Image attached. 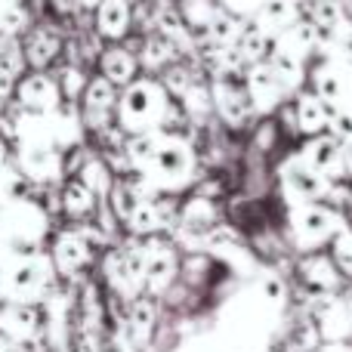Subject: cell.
Segmentation results:
<instances>
[{
  "mask_svg": "<svg viewBox=\"0 0 352 352\" xmlns=\"http://www.w3.org/2000/svg\"><path fill=\"white\" fill-rule=\"evenodd\" d=\"M312 93L331 111L352 102V65L343 59H324L312 68Z\"/></svg>",
  "mask_w": 352,
  "mask_h": 352,
  "instance_id": "9c48e42d",
  "label": "cell"
},
{
  "mask_svg": "<svg viewBox=\"0 0 352 352\" xmlns=\"http://www.w3.org/2000/svg\"><path fill=\"white\" fill-rule=\"evenodd\" d=\"M16 99L19 109L28 111V115H53V111L62 109L59 80L43 72H34L16 84Z\"/></svg>",
  "mask_w": 352,
  "mask_h": 352,
  "instance_id": "8fae6325",
  "label": "cell"
},
{
  "mask_svg": "<svg viewBox=\"0 0 352 352\" xmlns=\"http://www.w3.org/2000/svg\"><path fill=\"white\" fill-rule=\"evenodd\" d=\"M331 256H334L337 269L352 278V226H346V229L331 241Z\"/></svg>",
  "mask_w": 352,
  "mask_h": 352,
  "instance_id": "1f68e13d",
  "label": "cell"
},
{
  "mask_svg": "<svg viewBox=\"0 0 352 352\" xmlns=\"http://www.w3.org/2000/svg\"><path fill=\"white\" fill-rule=\"evenodd\" d=\"M16 72H10V68H0V115H3L6 102H10L12 96H16Z\"/></svg>",
  "mask_w": 352,
  "mask_h": 352,
  "instance_id": "d590c367",
  "label": "cell"
},
{
  "mask_svg": "<svg viewBox=\"0 0 352 352\" xmlns=\"http://www.w3.org/2000/svg\"><path fill=\"white\" fill-rule=\"evenodd\" d=\"M74 3H78V6H84V10H96V6L102 3V0H74Z\"/></svg>",
  "mask_w": 352,
  "mask_h": 352,
  "instance_id": "60d3db41",
  "label": "cell"
},
{
  "mask_svg": "<svg viewBox=\"0 0 352 352\" xmlns=\"http://www.w3.org/2000/svg\"><path fill=\"white\" fill-rule=\"evenodd\" d=\"M53 269L59 275H65V278H72V275H78L80 269H87L90 266V260H93V244H90V238L84 235V232H62L59 238H56V244H53Z\"/></svg>",
  "mask_w": 352,
  "mask_h": 352,
  "instance_id": "e0dca14e",
  "label": "cell"
},
{
  "mask_svg": "<svg viewBox=\"0 0 352 352\" xmlns=\"http://www.w3.org/2000/svg\"><path fill=\"white\" fill-rule=\"evenodd\" d=\"M297 275H300L303 287L312 294V297H331V294H337L340 285H343V272L337 269L334 256L322 254V250L306 254L297 266Z\"/></svg>",
  "mask_w": 352,
  "mask_h": 352,
  "instance_id": "5bb4252c",
  "label": "cell"
},
{
  "mask_svg": "<svg viewBox=\"0 0 352 352\" xmlns=\"http://www.w3.org/2000/svg\"><path fill=\"white\" fill-rule=\"evenodd\" d=\"M179 16H182V22H186V28L195 34V41H198L201 34L207 31V25L217 19V12L223 10L219 6V0H179Z\"/></svg>",
  "mask_w": 352,
  "mask_h": 352,
  "instance_id": "484cf974",
  "label": "cell"
},
{
  "mask_svg": "<svg viewBox=\"0 0 352 352\" xmlns=\"http://www.w3.org/2000/svg\"><path fill=\"white\" fill-rule=\"evenodd\" d=\"M78 179L84 182L96 198H109L111 186H115V173H111V167L105 164L102 158H87L84 167L78 170Z\"/></svg>",
  "mask_w": 352,
  "mask_h": 352,
  "instance_id": "f546056e",
  "label": "cell"
},
{
  "mask_svg": "<svg viewBox=\"0 0 352 352\" xmlns=\"http://www.w3.org/2000/svg\"><path fill=\"white\" fill-rule=\"evenodd\" d=\"M84 87H87V80H84V72L80 68H74V65H68V68H62V74H59V90H62V96H84Z\"/></svg>",
  "mask_w": 352,
  "mask_h": 352,
  "instance_id": "e575fe53",
  "label": "cell"
},
{
  "mask_svg": "<svg viewBox=\"0 0 352 352\" xmlns=\"http://www.w3.org/2000/svg\"><path fill=\"white\" fill-rule=\"evenodd\" d=\"M19 170L28 179L50 182L62 173V152L53 140H19Z\"/></svg>",
  "mask_w": 352,
  "mask_h": 352,
  "instance_id": "7c38bea8",
  "label": "cell"
},
{
  "mask_svg": "<svg viewBox=\"0 0 352 352\" xmlns=\"http://www.w3.org/2000/svg\"><path fill=\"white\" fill-rule=\"evenodd\" d=\"M176 56H179V50L173 47V41H167L161 31H155V34H148L146 43H142L140 62L148 68V72H164V68L173 65Z\"/></svg>",
  "mask_w": 352,
  "mask_h": 352,
  "instance_id": "4316f807",
  "label": "cell"
},
{
  "mask_svg": "<svg viewBox=\"0 0 352 352\" xmlns=\"http://www.w3.org/2000/svg\"><path fill=\"white\" fill-rule=\"evenodd\" d=\"M59 50H62L59 34H56V31L41 28V31H34V34L28 37V43H25V59H28L34 68H43V65H50V62L59 56Z\"/></svg>",
  "mask_w": 352,
  "mask_h": 352,
  "instance_id": "f1b7e54d",
  "label": "cell"
},
{
  "mask_svg": "<svg viewBox=\"0 0 352 352\" xmlns=\"http://www.w3.org/2000/svg\"><path fill=\"white\" fill-rule=\"evenodd\" d=\"M31 22V12L25 3H0V37H12L25 31Z\"/></svg>",
  "mask_w": 352,
  "mask_h": 352,
  "instance_id": "4dcf8cb0",
  "label": "cell"
},
{
  "mask_svg": "<svg viewBox=\"0 0 352 352\" xmlns=\"http://www.w3.org/2000/svg\"><path fill=\"white\" fill-rule=\"evenodd\" d=\"M105 278L121 294L124 300H136L146 291V278H142V241L121 244V248L105 254Z\"/></svg>",
  "mask_w": 352,
  "mask_h": 352,
  "instance_id": "8992f818",
  "label": "cell"
},
{
  "mask_svg": "<svg viewBox=\"0 0 352 352\" xmlns=\"http://www.w3.org/2000/svg\"><path fill=\"white\" fill-rule=\"evenodd\" d=\"M0 352H28V343L10 340V337H3V334H0Z\"/></svg>",
  "mask_w": 352,
  "mask_h": 352,
  "instance_id": "74e56055",
  "label": "cell"
},
{
  "mask_svg": "<svg viewBox=\"0 0 352 352\" xmlns=\"http://www.w3.org/2000/svg\"><path fill=\"white\" fill-rule=\"evenodd\" d=\"M0 334L19 343H31L41 334V312H37V306L0 300Z\"/></svg>",
  "mask_w": 352,
  "mask_h": 352,
  "instance_id": "ac0fdd59",
  "label": "cell"
},
{
  "mask_svg": "<svg viewBox=\"0 0 352 352\" xmlns=\"http://www.w3.org/2000/svg\"><path fill=\"white\" fill-rule=\"evenodd\" d=\"M173 102L167 87L158 78H136L127 84L118 96V124L124 133H152V130H164L167 115H170Z\"/></svg>",
  "mask_w": 352,
  "mask_h": 352,
  "instance_id": "6da1fadb",
  "label": "cell"
},
{
  "mask_svg": "<svg viewBox=\"0 0 352 352\" xmlns=\"http://www.w3.org/2000/svg\"><path fill=\"white\" fill-rule=\"evenodd\" d=\"M84 124L90 130H109L111 118L118 111V87L109 84V80L99 74V78H90L84 87Z\"/></svg>",
  "mask_w": 352,
  "mask_h": 352,
  "instance_id": "9a60e30c",
  "label": "cell"
},
{
  "mask_svg": "<svg viewBox=\"0 0 352 352\" xmlns=\"http://www.w3.org/2000/svg\"><path fill=\"white\" fill-rule=\"evenodd\" d=\"M155 324H158V306H155V297L140 294L136 300H130L127 334L133 337V343H146L148 337H152Z\"/></svg>",
  "mask_w": 352,
  "mask_h": 352,
  "instance_id": "d4e9b609",
  "label": "cell"
},
{
  "mask_svg": "<svg viewBox=\"0 0 352 352\" xmlns=\"http://www.w3.org/2000/svg\"><path fill=\"white\" fill-rule=\"evenodd\" d=\"M244 87H248V96H250V102H254L256 115H269V111H275L287 96H291L269 62L248 65V72H244Z\"/></svg>",
  "mask_w": 352,
  "mask_h": 352,
  "instance_id": "4fadbf2b",
  "label": "cell"
},
{
  "mask_svg": "<svg viewBox=\"0 0 352 352\" xmlns=\"http://www.w3.org/2000/svg\"><path fill=\"white\" fill-rule=\"evenodd\" d=\"M53 260L41 250L31 254H0V300L37 303L53 287Z\"/></svg>",
  "mask_w": 352,
  "mask_h": 352,
  "instance_id": "3957f363",
  "label": "cell"
},
{
  "mask_svg": "<svg viewBox=\"0 0 352 352\" xmlns=\"http://www.w3.org/2000/svg\"><path fill=\"white\" fill-rule=\"evenodd\" d=\"M316 352H352V343H322Z\"/></svg>",
  "mask_w": 352,
  "mask_h": 352,
  "instance_id": "f35d334b",
  "label": "cell"
},
{
  "mask_svg": "<svg viewBox=\"0 0 352 352\" xmlns=\"http://www.w3.org/2000/svg\"><path fill=\"white\" fill-rule=\"evenodd\" d=\"M47 210L37 201L16 198L0 204V254H31L41 250L47 235Z\"/></svg>",
  "mask_w": 352,
  "mask_h": 352,
  "instance_id": "277c9868",
  "label": "cell"
},
{
  "mask_svg": "<svg viewBox=\"0 0 352 352\" xmlns=\"http://www.w3.org/2000/svg\"><path fill=\"white\" fill-rule=\"evenodd\" d=\"M210 96H213V111L219 121L232 130H241L250 118L256 115L254 102L244 87V74H226V78H210Z\"/></svg>",
  "mask_w": 352,
  "mask_h": 352,
  "instance_id": "52a82bcc",
  "label": "cell"
},
{
  "mask_svg": "<svg viewBox=\"0 0 352 352\" xmlns=\"http://www.w3.org/2000/svg\"><path fill=\"white\" fill-rule=\"evenodd\" d=\"M297 19H300L297 0H263V3L256 6V12L250 16V22H254L256 28L269 31V34H281V31H287Z\"/></svg>",
  "mask_w": 352,
  "mask_h": 352,
  "instance_id": "44dd1931",
  "label": "cell"
},
{
  "mask_svg": "<svg viewBox=\"0 0 352 352\" xmlns=\"http://www.w3.org/2000/svg\"><path fill=\"white\" fill-rule=\"evenodd\" d=\"M133 25V6L130 0H102L96 6V31L109 41H121Z\"/></svg>",
  "mask_w": 352,
  "mask_h": 352,
  "instance_id": "7402d4cb",
  "label": "cell"
},
{
  "mask_svg": "<svg viewBox=\"0 0 352 352\" xmlns=\"http://www.w3.org/2000/svg\"><path fill=\"white\" fill-rule=\"evenodd\" d=\"M281 188H285V195L291 198V207L294 204H312V201L328 198L331 179H324L322 173L309 170V167L300 161V155H294V158H287L285 167H281Z\"/></svg>",
  "mask_w": 352,
  "mask_h": 352,
  "instance_id": "30bf717a",
  "label": "cell"
},
{
  "mask_svg": "<svg viewBox=\"0 0 352 352\" xmlns=\"http://www.w3.org/2000/svg\"><path fill=\"white\" fill-rule=\"evenodd\" d=\"M235 50H238V56L244 59V65H260V62L272 59V53H275V34L256 28V25L248 19V25H244V31H241V37H238Z\"/></svg>",
  "mask_w": 352,
  "mask_h": 352,
  "instance_id": "603a6c76",
  "label": "cell"
},
{
  "mask_svg": "<svg viewBox=\"0 0 352 352\" xmlns=\"http://www.w3.org/2000/svg\"><path fill=\"white\" fill-rule=\"evenodd\" d=\"M96 352H99V349H96Z\"/></svg>",
  "mask_w": 352,
  "mask_h": 352,
  "instance_id": "7bdbcfd3",
  "label": "cell"
},
{
  "mask_svg": "<svg viewBox=\"0 0 352 352\" xmlns=\"http://www.w3.org/2000/svg\"><path fill=\"white\" fill-rule=\"evenodd\" d=\"M260 3H263V0H219V6H223V10L235 12V16H241V19H250V16H254Z\"/></svg>",
  "mask_w": 352,
  "mask_h": 352,
  "instance_id": "8d00e7d4",
  "label": "cell"
},
{
  "mask_svg": "<svg viewBox=\"0 0 352 352\" xmlns=\"http://www.w3.org/2000/svg\"><path fill=\"white\" fill-rule=\"evenodd\" d=\"M291 121L300 133L309 140V136H322L328 133V124H331V109L316 96V93H297L294 99V109H291Z\"/></svg>",
  "mask_w": 352,
  "mask_h": 352,
  "instance_id": "d6986e66",
  "label": "cell"
},
{
  "mask_svg": "<svg viewBox=\"0 0 352 352\" xmlns=\"http://www.w3.org/2000/svg\"><path fill=\"white\" fill-rule=\"evenodd\" d=\"M343 142L334 140L331 133H322V136H309L306 140V146L300 148V161H303L309 170L322 173L324 179H340L343 176Z\"/></svg>",
  "mask_w": 352,
  "mask_h": 352,
  "instance_id": "2e32d148",
  "label": "cell"
},
{
  "mask_svg": "<svg viewBox=\"0 0 352 352\" xmlns=\"http://www.w3.org/2000/svg\"><path fill=\"white\" fill-rule=\"evenodd\" d=\"M195 170H198V155H195L192 142L170 130H158L152 155L140 167V173L146 176L155 192H179L195 179Z\"/></svg>",
  "mask_w": 352,
  "mask_h": 352,
  "instance_id": "7a4b0ae2",
  "label": "cell"
},
{
  "mask_svg": "<svg viewBox=\"0 0 352 352\" xmlns=\"http://www.w3.org/2000/svg\"><path fill=\"white\" fill-rule=\"evenodd\" d=\"M346 229L337 207H324L318 201L312 204H294L291 207V241L300 254H312L331 244Z\"/></svg>",
  "mask_w": 352,
  "mask_h": 352,
  "instance_id": "5b68a950",
  "label": "cell"
},
{
  "mask_svg": "<svg viewBox=\"0 0 352 352\" xmlns=\"http://www.w3.org/2000/svg\"><path fill=\"white\" fill-rule=\"evenodd\" d=\"M99 74L115 87H127V84H133L136 74H140V59H136V53L127 47H109L99 56Z\"/></svg>",
  "mask_w": 352,
  "mask_h": 352,
  "instance_id": "ffe728a7",
  "label": "cell"
},
{
  "mask_svg": "<svg viewBox=\"0 0 352 352\" xmlns=\"http://www.w3.org/2000/svg\"><path fill=\"white\" fill-rule=\"evenodd\" d=\"M53 3H56V6H59V10H68V6H72V3H74V0H53Z\"/></svg>",
  "mask_w": 352,
  "mask_h": 352,
  "instance_id": "b9f144b4",
  "label": "cell"
},
{
  "mask_svg": "<svg viewBox=\"0 0 352 352\" xmlns=\"http://www.w3.org/2000/svg\"><path fill=\"white\" fill-rule=\"evenodd\" d=\"M266 352H269V349H266Z\"/></svg>",
  "mask_w": 352,
  "mask_h": 352,
  "instance_id": "ee69618b",
  "label": "cell"
},
{
  "mask_svg": "<svg viewBox=\"0 0 352 352\" xmlns=\"http://www.w3.org/2000/svg\"><path fill=\"white\" fill-rule=\"evenodd\" d=\"M244 25H248V19L235 16V12L229 10H219L217 19H213L210 25H207V31L198 37V43H210V47H235L238 37H241Z\"/></svg>",
  "mask_w": 352,
  "mask_h": 352,
  "instance_id": "cb8c5ba5",
  "label": "cell"
},
{
  "mask_svg": "<svg viewBox=\"0 0 352 352\" xmlns=\"http://www.w3.org/2000/svg\"><path fill=\"white\" fill-rule=\"evenodd\" d=\"M96 204H99V198L80 179H68L65 186H62V207H65V213L72 219L90 217V213L96 210Z\"/></svg>",
  "mask_w": 352,
  "mask_h": 352,
  "instance_id": "83f0119b",
  "label": "cell"
},
{
  "mask_svg": "<svg viewBox=\"0 0 352 352\" xmlns=\"http://www.w3.org/2000/svg\"><path fill=\"white\" fill-rule=\"evenodd\" d=\"M331 34V47H334V59H343L352 65V19H343L334 31H322Z\"/></svg>",
  "mask_w": 352,
  "mask_h": 352,
  "instance_id": "d6a6232c",
  "label": "cell"
},
{
  "mask_svg": "<svg viewBox=\"0 0 352 352\" xmlns=\"http://www.w3.org/2000/svg\"><path fill=\"white\" fill-rule=\"evenodd\" d=\"M179 275V254L176 244H170L167 238H146L142 241V278H146V294L158 297L176 281Z\"/></svg>",
  "mask_w": 352,
  "mask_h": 352,
  "instance_id": "ba28073f",
  "label": "cell"
},
{
  "mask_svg": "<svg viewBox=\"0 0 352 352\" xmlns=\"http://www.w3.org/2000/svg\"><path fill=\"white\" fill-rule=\"evenodd\" d=\"M6 158H10V148H6V140L0 136V170L6 167Z\"/></svg>",
  "mask_w": 352,
  "mask_h": 352,
  "instance_id": "ab89813d",
  "label": "cell"
},
{
  "mask_svg": "<svg viewBox=\"0 0 352 352\" xmlns=\"http://www.w3.org/2000/svg\"><path fill=\"white\" fill-rule=\"evenodd\" d=\"M328 130H331V136H334V140L343 142V146H352V102L331 111Z\"/></svg>",
  "mask_w": 352,
  "mask_h": 352,
  "instance_id": "836d02e7",
  "label": "cell"
}]
</instances>
